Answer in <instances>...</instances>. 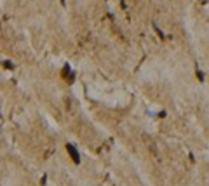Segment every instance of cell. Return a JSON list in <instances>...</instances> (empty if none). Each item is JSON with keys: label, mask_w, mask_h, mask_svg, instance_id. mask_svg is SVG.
<instances>
[{"label": "cell", "mask_w": 209, "mask_h": 186, "mask_svg": "<svg viewBox=\"0 0 209 186\" xmlns=\"http://www.w3.org/2000/svg\"><path fill=\"white\" fill-rule=\"evenodd\" d=\"M66 152H68V155H70V158H71V162L78 165V164H80V153H78V150H77V148L71 145V143H68V145H66Z\"/></svg>", "instance_id": "1"}, {"label": "cell", "mask_w": 209, "mask_h": 186, "mask_svg": "<svg viewBox=\"0 0 209 186\" xmlns=\"http://www.w3.org/2000/svg\"><path fill=\"white\" fill-rule=\"evenodd\" d=\"M61 77H63V78H66V82H68V83L75 82V73H73V70L70 68V64H65V66H63Z\"/></svg>", "instance_id": "2"}, {"label": "cell", "mask_w": 209, "mask_h": 186, "mask_svg": "<svg viewBox=\"0 0 209 186\" xmlns=\"http://www.w3.org/2000/svg\"><path fill=\"white\" fill-rule=\"evenodd\" d=\"M152 26H153V30H155V31H157V35H159L160 38H162V40H164V38H166V35H164V31H162V30H160V28L157 26V24H155V23H153Z\"/></svg>", "instance_id": "3"}, {"label": "cell", "mask_w": 209, "mask_h": 186, "mask_svg": "<svg viewBox=\"0 0 209 186\" xmlns=\"http://www.w3.org/2000/svg\"><path fill=\"white\" fill-rule=\"evenodd\" d=\"M4 68L5 70H14V64L9 61V59H5V61H4Z\"/></svg>", "instance_id": "4"}, {"label": "cell", "mask_w": 209, "mask_h": 186, "mask_svg": "<svg viewBox=\"0 0 209 186\" xmlns=\"http://www.w3.org/2000/svg\"><path fill=\"white\" fill-rule=\"evenodd\" d=\"M195 75H197V80H199V82H204V73H202L201 70H197V73H195Z\"/></svg>", "instance_id": "5"}]
</instances>
